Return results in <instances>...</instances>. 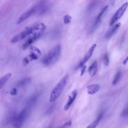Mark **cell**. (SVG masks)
I'll return each instance as SVG.
<instances>
[{"mask_svg": "<svg viewBox=\"0 0 128 128\" xmlns=\"http://www.w3.org/2000/svg\"><path fill=\"white\" fill-rule=\"evenodd\" d=\"M68 80V75H67L64 77L54 88L50 95V102L55 101L62 94L64 88H65Z\"/></svg>", "mask_w": 128, "mask_h": 128, "instance_id": "cell-4", "label": "cell"}, {"mask_svg": "<svg viewBox=\"0 0 128 128\" xmlns=\"http://www.w3.org/2000/svg\"><path fill=\"white\" fill-rule=\"evenodd\" d=\"M49 5L47 1H39L21 16L17 21V24L21 23L33 15H42L44 14L49 9Z\"/></svg>", "mask_w": 128, "mask_h": 128, "instance_id": "cell-1", "label": "cell"}, {"mask_svg": "<svg viewBox=\"0 0 128 128\" xmlns=\"http://www.w3.org/2000/svg\"><path fill=\"white\" fill-rule=\"evenodd\" d=\"M127 62H128V57H127V58L124 60V61L123 62V64H124V65H126V64H127Z\"/></svg>", "mask_w": 128, "mask_h": 128, "instance_id": "cell-28", "label": "cell"}, {"mask_svg": "<svg viewBox=\"0 0 128 128\" xmlns=\"http://www.w3.org/2000/svg\"><path fill=\"white\" fill-rule=\"evenodd\" d=\"M40 97V94L36 93L32 95L30 98L28 99L27 102V107L28 109L30 110L32 107H33L37 103Z\"/></svg>", "mask_w": 128, "mask_h": 128, "instance_id": "cell-11", "label": "cell"}, {"mask_svg": "<svg viewBox=\"0 0 128 128\" xmlns=\"http://www.w3.org/2000/svg\"><path fill=\"white\" fill-rule=\"evenodd\" d=\"M103 116V113H101V114H100L98 116V117H97V118L96 119V120H95L92 123H91L90 125H89L87 128H96L97 127V126L98 125L100 121H101V119L102 118Z\"/></svg>", "mask_w": 128, "mask_h": 128, "instance_id": "cell-16", "label": "cell"}, {"mask_svg": "<svg viewBox=\"0 0 128 128\" xmlns=\"http://www.w3.org/2000/svg\"><path fill=\"white\" fill-rule=\"evenodd\" d=\"M46 28V26L43 23H37L29 26L25 28L20 34L14 36L12 39L11 42L13 43H17L31 34H34L37 33H43Z\"/></svg>", "mask_w": 128, "mask_h": 128, "instance_id": "cell-2", "label": "cell"}, {"mask_svg": "<svg viewBox=\"0 0 128 128\" xmlns=\"http://www.w3.org/2000/svg\"><path fill=\"white\" fill-rule=\"evenodd\" d=\"M103 60L104 62V64L106 66H108L109 64H110V60H109V54L108 53H106L104 57H103Z\"/></svg>", "mask_w": 128, "mask_h": 128, "instance_id": "cell-20", "label": "cell"}, {"mask_svg": "<svg viewBox=\"0 0 128 128\" xmlns=\"http://www.w3.org/2000/svg\"><path fill=\"white\" fill-rule=\"evenodd\" d=\"M42 55L41 51L35 47H32L30 50V54L28 56V57H27L29 62L30 61L37 60L38 59L40 56Z\"/></svg>", "mask_w": 128, "mask_h": 128, "instance_id": "cell-9", "label": "cell"}, {"mask_svg": "<svg viewBox=\"0 0 128 128\" xmlns=\"http://www.w3.org/2000/svg\"><path fill=\"white\" fill-rule=\"evenodd\" d=\"M30 110L27 108L24 109L19 114V115L16 117L13 120V125L15 127L17 128H20L23 125L24 122L25 121Z\"/></svg>", "mask_w": 128, "mask_h": 128, "instance_id": "cell-5", "label": "cell"}, {"mask_svg": "<svg viewBox=\"0 0 128 128\" xmlns=\"http://www.w3.org/2000/svg\"><path fill=\"white\" fill-rule=\"evenodd\" d=\"M121 23H119L115 25L113 27L109 29V30L107 32L106 35H105V37L107 39H109L111 37L113 36V35L116 33L117 31L119 29V28L121 26Z\"/></svg>", "mask_w": 128, "mask_h": 128, "instance_id": "cell-13", "label": "cell"}, {"mask_svg": "<svg viewBox=\"0 0 128 128\" xmlns=\"http://www.w3.org/2000/svg\"><path fill=\"white\" fill-rule=\"evenodd\" d=\"M71 20H72V17L70 15H67L64 17V22L65 24H68L71 22Z\"/></svg>", "mask_w": 128, "mask_h": 128, "instance_id": "cell-21", "label": "cell"}, {"mask_svg": "<svg viewBox=\"0 0 128 128\" xmlns=\"http://www.w3.org/2000/svg\"><path fill=\"white\" fill-rule=\"evenodd\" d=\"M61 52V46L58 45L55 46L49 53L42 59V63L46 66H49L55 64L59 59Z\"/></svg>", "mask_w": 128, "mask_h": 128, "instance_id": "cell-3", "label": "cell"}, {"mask_svg": "<svg viewBox=\"0 0 128 128\" xmlns=\"http://www.w3.org/2000/svg\"><path fill=\"white\" fill-rule=\"evenodd\" d=\"M17 94V89L16 88H13L10 92V94L12 96H15Z\"/></svg>", "mask_w": 128, "mask_h": 128, "instance_id": "cell-23", "label": "cell"}, {"mask_svg": "<svg viewBox=\"0 0 128 128\" xmlns=\"http://www.w3.org/2000/svg\"><path fill=\"white\" fill-rule=\"evenodd\" d=\"M42 33H37L33 35V36L29 38L27 41L24 44L23 46V49H26L31 46L32 44L34 43L35 41H36L38 39H39L41 36H42Z\"/></svg>", "mask_w": 128, "mask_h": 128, "instance_id": "cell-10", "label": "cell"}, {"mask_svg": "<svg viewBox=\"0 0 128 128\" xmlns=\"http://www.w3.org/2000/svg\"><path fill=\"white\" fill-rule=\"evenodd\" d=\"M96 3H94V4L92 3V4H91L90 5L89 8H88L89 11H93V10L95 9V8L96 7V5H96Z\"/></svg>", "mask_w": 128, "mask_h": 128, "instance_id": "cell-24", "label": "cell"}, {"mask_svg": "<svg viewBox=\"0 0 128 128\" xmlns=\"http://www.w3.org/2000/svg\"><path fill=\"white\" fill-rule=\"evenodd\" d=\"M108 8V6H106L103 8L102 11L99 13V14L97 16V18L96 19L94 23L92 24V26L90 28V30L89 31V33L90 34L92 33L94 31H95L100 26L102 22V19L104 16V14L105 13V12L107 11Z\"/></svg>", "mask_w": 128, "mask_h": 128, "instance_id": "cell-6", "label": "cell"}, {"mask_svg": "<svg viewBox=\"0 0 128 128\" xmlns=\"http://www.w3.org/2000/svg\"><path fill=\"white\" fill-rule=\"evenodd\" d=\"M122 76V73L121 71H119L117 74H116L114 80L113 81V83H112V84L113 85H116V84H117V83L120 81V80H121V78Z\"/></svg>", "mask_w": 128, "mask_h": 128, "instance_id": "cell-19", "label": "cell"}, {"mask_svg": "<svg viewBox=\"0 0 128 128\" xmlns=\"http://www.w3.org/2000/svg\"><path fill=\"white\" fill-rule=\"evenodd\" d=\"M81 69V76H83L84 74V73L85 72V70L86 69V66H84Z\"/></svg>", "mask_w": 128, "mask_h": 128, "instance_id": "cell-26", "label": "cell"}, {"mask_svg": "<svg viewBox=\"0 0 128 128\" xmlns=\"http://www.w3.org/2000/svg\"><path fill=\"white\" fill-rule=\"evenodd\" d=\"M72 125V122L71 121H69L66 123H65L64 125L61 126L62 128H69Z\"/></svg>", "mask_w": 128, "mask_h": 128, "instance_id": "cell-22", "label": "cell"}, {"mask_svg": "<svg viewBox=\"0 0 128 128\" xmlns=\"http://www.w3.org/2000/svg\"><path fill=\"white\" fill-rule=\"evenodd\" d=\"M11 77V74L8 73L0 79V89H1L2 87H3L4 86L5 83L7 82V81Z\"/></svg>", "mask_w": 128, "mask_h": 128, "instance_id": "cell-18", "label": "cell"}, {"mask_svg": "<svg viewBox=\"0 0 128 128\" xmlns=\"http://www.w3.org/2000/svg\"><path fill=\"white\" fill-rule=\"evenodd\" d=\"M127 115H128V109L126 108L123 110V112L122 113V116H123V117H126Z\"/></svg>", "mask_w": 128, "mask_h": 128, "instance_id": "cell-25", "label": "cell"}, {"mask_svg": "<svg viewBox=\"0 0 128 128\" xmlns=\"http://www.w3.org/2000/svg\"><path fill=\"white\" fill-rule=\"evenodd\" d=\"M97 47V45L96 44H94L91 48L90 49H89V50L88 51L87 53L85 55L84 58L82 60V61L80 62V63L78 64V67H77V69L83 67L84 65L85 64V63L91 58V57H92L93 52L95 49V48Z\"/></svg>", "mask_w": 128, "mask_h": 128, "instance_id": "cell-8", "label": "cell"}, {"mask_svg": "<svg viewBox=\"0 0 128 128\" xmlns=\"http://www.w3.org/2000/svg\"><path fill=\"white\" fill-rule=\"evenodd\" d=\"M31 81V79L30 78H25L21 81H20L17 84V86L18 87H25L27 85H28V84H29L30 83Z\"/></svg>", "mask_w": 128, "mask_h": 128, "instance_id": "cell-17", "label": "cell"}, {"mask_svg": "<svg viewBox=\"0 0 128 128\" xmlns=\"http://www.w3.org/2000/svg\"><path fill=\"white\" fill-rule=\"evenodd\" d=\"M97 71V61H95L93 62L89 68V73L91 77H94Z\"/></svg>", "mask_w": 128, "mask_h": 128, "instance_id": "cell-15", "label": "cell"}, {"mask_svg": "<svg viewBox=\"0 0 128 128\" xmlns=\"http://www.w3.org/2000/svg\"><path fill=\"white\" fill-rule=\"evenodd\" d=\"M100 86L98 84H93L87 87V92L90 95H94L99 90Z\"/></svg>", "mask_w": 128, "mask_h": 128, "instance_id": "cell-14", "label": "cell"}, {"mask_svg": "<svg viewBox=\"0 0 128 128\" xmlns=\"http://www.w3.org/2000/svg\"><path fill=\"white\" fill-rule=\"evenodd\" d=\"M128 2H126L124 3L116 12V13L114 14L113 16V17L112 18L110 23V25L112 26L113 24H114L118 20H119L123 16V15L124 14L125 12L126 11L127 7H128Z\"/></svg>", "mask_w": 128, "mask_h": 128, "instance_id": "cell-7", "label": "cell"}, {"mask_svg": "<svg viewBox=\"0 0 128 128\" xmlns=\"http://www.w3.org/2000/svg\"><path fill=\"white\" fill-rule=\"evenodd\" d=\"M23 62L24 65H27V64H28L29 63V61L28 60V59H27V57H25L24 58Z\"/></svg>", "mask_w": 128, "mask_h": 128, "instance_id": "cell-27", "label": "cell"}, {"mask_svg": "<svg viewBox=\"0 0 128 128\" xmlns=\"http://www.w3.org/2000/svg\"><path fill=\"white\" fill-rule=\"evenodd\" d=\"M77 90H74L72 92V93L69 95V100L66 104L65 107H64V109L65 110L67 111L68 110L70 106L72 105V104L73 103L74 101L76 99L77 96Z\"/></svg>", "mask_w": 128, "mask_h": 128, "instance_id": "cell-12", "label": "cell"}]
</instances>
